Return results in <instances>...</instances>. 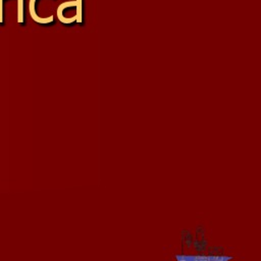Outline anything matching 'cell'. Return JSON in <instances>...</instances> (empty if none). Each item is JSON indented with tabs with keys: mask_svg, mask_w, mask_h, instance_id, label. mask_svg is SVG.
<instances>
[{
	"mask_svg": "<svg viewBox=\"0 0 261 261\" xmlns=\"http://www.w3.org/2000/svg\"><path fill=\"white\" fill-rule=\"evenodd\" d=\"M23 21V0H17V22Z\"/></svg>",
	"mask_w": 261,
	"mask_h": 261,
	"instance_id": "obj_3",
	"label": "cell"
},
{
	"mask_svg": "<svg viewBox=\"0 0 261 261\" xmlns=\"http://www.w3.org/2000/svg\"><path fill=\"white\" fill-rule=\"evenodd\" d=\"M35 2L36 0H30V5H29V9H30V14H31V17L33 18V20H35L36 22H39V23H49L53 20V16H49V17H40L36 14V11H35Z\"/></svg>",
	"mask_w": 261,
	"mask_h": 261,
	"instance_id": "obj_2",
	"label": "cell"
},
{
	"mask_svg": "<svg viewBox=\"0 0 261 261\" xmlns=\"http://www.w3.org/2000/svg\"><path fill=\"white\" fill-rule=\"evenodd\" d=\"M71 6H75V7H76V6H77V1H67V2H63L62 4H60V5L58 6L56 13H57L58 19H59L61 22H63V23H70V22H72V21H74V20L76 19L75 16L67 18V17H64V16L62 15L63 9L67 8V7H71Z\"/></svg>",
	"mask_w": 261,
	"mask_h": 261,
	"instance_id": "obj_1",
	"label": "cell"
},
{
	"mask_svg": "<svg viewBox=\"0 0 261 261\" xmlns=\"http://www.w3.org/2000/svg\"><path fill=\"white\" fill-rule=\"evenodd\" d=\"M77 1V6H76V21L82 22V10H83V5H82V0H76Z\"/></svg>",
	"mask_w": 261,
	"mask_h": 261,
	"instance_id": "obj_4",
	"label": "cell"
},
{
	"mask_svg": "<svg viewBox=\"0 0 261 261\" xmlns=\"http://www.w3.org/2000/svg\"><path fill=\"white\" fill-rule=\"evenodd\" d=\"M2 1L0 0V22L3 21V8H2Z\"/></svg>",
	"mask_w": 261,
	"mask_h": 261,
	"instance_id": "obj_5",
	"label": "cell"
}]
</instances>
